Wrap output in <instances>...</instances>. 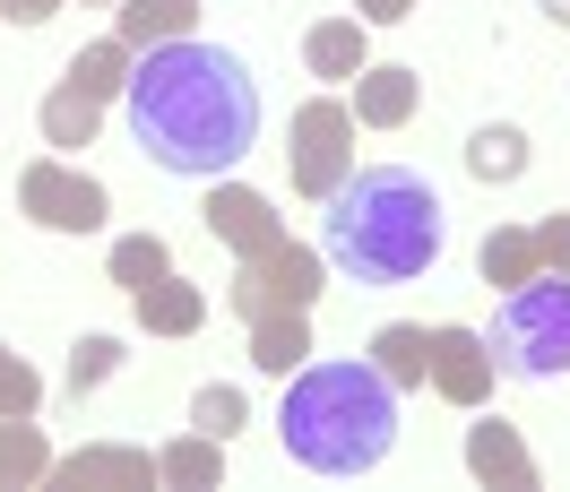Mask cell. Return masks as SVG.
<instances>
[{
  "instance_id": "27",
  "label": "cell",
  "mask_w": 570,
  "mask_h": 492,
  "mask_svg": "<svg viewBox=\"0 0 570 492\" xmlns=\"http://www.w3.org/2000/svg\"><path fill=\"white\" fill-rule=\"evenodd\" d=\"M112 372H121V337H87V346L70 354V397H87V388H105Z\"/></svg>"
},
{
  "instance_id": "10",
  "label": "cell",
  "mask_w": 570,
  "mask_h": 492,
  "mask_svg": "<svg viewBox=\"0 0 570 492\" xmlns=\"http://www.w3.org/2000/svg\"><path fill=\"white\" fill-rule=\"evenodd\" d=\"M43 484H61V492H147V484H165V466L147 450H78V457H52Z\"/></svg>"
},
{
  "instance_id": "25",
  "label": "cell",
  "mask_w": 570,
  "mask_h": 492,
  "mask_svg": "<svg viewBox=\"0 0 570 492\" xmlns=\"http://www.w3.org/2000/svg\"><path fill=\"white\" fill-rule=\"evenodd\" d=\"M250 423V406H243V388H225V381H208L199 397H190V432H216V441H234Z\"/></svg>"
},
{
  "instance_id": "8",
  "label": "cell",
  "mask_w": 570,
  "mask_h": 492,
  "mask_svg": "<svg viewBox=\"0 0 570 492\" xmlns=\"http://www.w3.org/2000/svg\"><path fill=\"white\" fill-rule=\"evenodd\" d=\"M199 216H208V234H216L225 250H234V259H268V250L285 243V216L268 208L259 190H243V181H216Z\"/></svg>"
},
{
  "instance_id": "31",
  "label": "cell",
  "mask_w": 570,
  "mask_h": 492,
  "mask_svg": "<svg viewBox=\"0 0 570 492\" xmlns=\"http://www.w3.org/2000/svg\"><path fill=\"white\" fill-rule=\"evenodd\" d=\"M544 18H553V27H570V0H544Z\"/></svg>"
},
{
  "instance_id": "13",
  "label": "cell",
  "mask_w": 570,
  "mask_h": 492,
  "mask_svg": "<svg viewBox=\"0 0 570 492\" xmlns=\"http://www.w3.org/2000/svg\"><path fill=\"white\" fill-rule=\"evenodd\" d=\"M112 36L130 43V52L181 43V36H199V0H121V9H112Z\"/></svg>"
},
{
  "instance_id": "5",
  "label": "cell",
  "mask_w": 570,
  "mask_h": 492,
  "mask_svg": "<svg viewBox=\"0 0 570 492\" xmlns=\"http://www.w3.org/2000/svg\"><path fill=\"white\" fill-rule=\"evenodd\" d=\"M321 285H328V259H321V250L277 243L268 259H243V268H234L225 303H234L243 319H268V312H312V303H321Z\"/></svg>"
},
{
  "instance_id": "7",
  "label": "cell",
  "mask_w": 570,
  "mask_h": 492,
  "mask_svg": "<svg viewBox=\"0 0 570 492\" xmlns=\"http://www.w3.org/2000/svg\"><path fill=\"white\" fill-rule=\"evenodd\" d=\"M18 208L36 216L43 234H96L112 199H105V181H96V174H78V165H61V156H43V165L18 174Z\"/></svg>"
},
{
  "instance_id": "1",
  "label": "cell",
  "mask_w": 570,
  "mask_h": 492,
  "mask_svg": "<svg viewBox=\"0 0 570 492\" xmlns=\"http://www.w3.org/2000/svg\"><path fill=\"white\" fill-rule=\"evenodd\" d=\"M121 105H130L139 147L165 165V174H181V181L234 174L250 147H259V87H250V70L225 52V43L181 36V43L139 52Z\"/></svg>"
},
{
  "instance_id": "12",
  "label": "cell",
  "mask_w": 570,
  "mask_h": 492,
  "mask_svg": "<svg viewBox=\"0 0 570 492\" xmlns=\"http://www.w3.org/2000/svg\"><path fill=\"white\" fill-rule=\"evenodd\" d=\"M415 105H424V78L415 70H397V61H363V78H355V121L363 130H397V121H415Z\"/></svg>"
},
{
  "instance_id": "24",
  "label": "cell",
  "mask_w": 570,
  "mask_h": 492,
  "mask_svg": "<svg viewBox=\"0 0 570 492\" xmlns=\"http://www.w3.org/2000/svg\"><path fill=\"white\" fill-rule=\"evenodd\" d=\"M165 268H174V250L156 243V234H121V243H112V285H130V294L156 285Z\"/></svg>"
},
{
  "instance_id": "17",
  "label": "cell",
  "mask_w": 570,
  "mask_h": 492,
  "mask_svg": "<svg viewBox=\"0 0 570 492\" xmlns=\"http://www.w3.org/2000/svg\"><path fill=\"white\" fill-rule=\"evenodd\" d=\"M303 61H312V78H363V18H321L312 36H303Z\"/></svg>"
},
{
  "instance_id": "20",
  "label": "cell",
  "mask_w": 570,
  "mask_h": 492,
  "mask_svg": "<svg viewBox=\"0 0 570 492\" xmlns=\"http://www.w3.org/2000/svg\"><path fill=\"white\" fill-rule=\"evenodd\" d=\"M130 70H139V52H130L121 36H105V43H87V52L70 61V87H87L96 105H112V96L130 87Z\"/></svg>"
},
{
  "instance_id": "14",
  "label": "cell",
  "mask_w": 570,
  "mask_h": 492,
  "mask_svg": "<svg viewBox=\"0 0 570 492\" xmlns=\"http://www.w3.org/2000/svg\"><path fill=\"white\" fill-rule=\"evenodd\" d=\"M130 303H139V328H147V337H190V328L208 319V294H199V285H181L174 268H165L156 285H139Z\"/></svg>"
},
{
  "instance_id": "28",
  "label": "cell",
  "mask_w": 570,
  "mask_h": 492,
  "mask_svg": "<svg viewBox=\"0 0 570 492\" xmlns=\"http://www.w3.org/2000/svg\"><path fill=\"white\" fill-rule=\"evenodd\" d=\"M535 259H544L553 277H570V208H553L544 225H535Z\"/></svg>"
},
{
  "instance_id": "19",
  "label": "cell",
  "mask_w": 570,
  "mask_h": 492,
  "mask_svg": "<svg viewBox=\"0 0 570 492\" xmlns=\"http://www.w3.org/2000/svg\"><path fill=\"white\" fill-rule=\"evenodd\" d=\"M96 130H105V105H96L87 87H70V78H61V87L43 96V147H87Z\"/></svg>"
},
{
  "instance_id": "9",
  "label": "cell",
  "mask_w": 570,
  "mask_h": 492,
  "mask_svg": "<svg viewBox=\"0 0 570 492\" xmlns=\"http://www.w3.org/2000/svg\"><path fill=\"white\" fill-rule=\"evenodd\" d=\"M493 346L475 337V328H432V388L450 397V406H484L493 397Z\"/></svg>"
},
{
  "instance_id": "21",
  "label": "cell",
  "mask_w": 570,
  "mask_h": 492,
  "mask_svg": "<svg viewBox=\"0 0 570 492\" xmlns=\"http://www.w3.org/2000/svg\"><path fill=\"white\" fill-rule=\"evenodd\" d=\"M528 277H544L535 225H493V234H484V285H528Z\"/></svg>"
},
{
  "instance_id": "3",
  "label": "cell",
  "mask_w": 570,
  "mask_h": 492,
  "mask_svg": "<svg viewBox=\"0 0 570 492\" xmlns=\"http://www.w3.org/2000/svg\"><path fill=\"white\" fill-rule=\"evenodd\" d=\"M277 441L312 475H372L397 450V388L372 363H303L277 406Z\"/></svg>"
},
{
  "instance_id": "15",
  "label": "cell",
  "mask_w": 570,
  "mask_h": 492,
  "mask_svg": "<svg viewBox=\"0 0 570 492\" xmlns=\"http://www.w3.org/2000/svg\"><path fill=\"white\" fill-rule=\"evenodd\" d=\"M250 363L259 372H303L312 363V312H268V319H250Z\"/></svg>"
},
{
  "instance_id": "26",
  "label": "cell",
  "mask_w": 570,
  "mask_h": 492,
  "mask_svg": "<svg viewBox=\"0 0 570 492\" xmlns=\"http://www.w3.org/2000/svg\"><path fill=\"white\" fill-rule=\"evenodd\" d=\"M36 406H43V381H36V363L0 346V415H36Z\"/></svg>"
},
{
  "instance_id": "23",
  "label": "cell",
  "mask_w": 570,
  "mask_h": 492,
  "mask_svg": "<svg viewBox=\"0 0 570 492\" xmlns=\"http://www.w3.org/2000/svg\"><path fill=\"white\" fill-rule=\"evenodd\" d=\"M165 466V484H181V492H208L216 475H225V441L216 432H190V441H174V450L156 457Z\"/></svg>"
},
{
  "instance_id": "4",
  "label": "cell",
  "mask_w": 570,
  "mask_h": 492,
  "mask_svg": "<svg viewBox=\"0 0 570 492\" xmlns=\"http://www.w3.org/2000/svg\"><path fill=\"white\" fill-rule=\"evenodd\" d=\"M493 363L519 381H562L570 372V277H528L510 285V303L493 312Z\"/></svg>"
},
{
  "instance_id": "2",
  "label": "cell",
  "mask_w": 570,
  "mask_h": 492,
  "mask_svg": "<svg viewBox=\"0 0 570 492\" xmlns=\"http://www.w3.org/2000/svg\"><path fill=\"white\" fill-rule=\"evenodd\" d=\"M450 225L424 174L406 165H355L321 199V259L355 285H415L441 259Z\"/></svg>"
},
{
  "instance_id": "6",
  "label": "cell",
  "mask_w": 570,
  "mask_h": 492,
  "mask_svg": "<svg viewBox=\"0 0 570 492\" xmlns=\"http://www.w3.org/2000/svg\"><path fill=\"white\" fill-rule=\"evenodd\" d=\"M346 174H355V105L346 96H312L294 112V190L328 199Z\"/></svg>"
},
{
  "instance_id": "30",
  "label": "cell",
  "mask_w": 570,
  "mask_h": 492,
  "mask_svg": "<svg viewBox=\"0 0 570 492\" xmlns=\"http://www.w3.org/2000/svg\"><path fill=\"white\" fill-rule=\"evenodd\" d=\"M52 9H61V0H0V18H18V27H43Z\"/></svg>"
},
{
  "instance_id": "11",
  "label": "cell",
  "mask_w": 570,
  "mask_h": 492,
  "mask_svg": "<svg viewBox=\"0 0 570 492\" xmlns=\"http://www.w3.org/2000/svg\"><path fill=\"white\" fill-rule=\"evenodd\" d=\"M466 475L493 492H535V457L528 441H519V423H466Z\"/></svg>"
},
{
  "instance_id": "29",
  "label": "cell",
  "mask_w": 570,
  "mask_h": 492,
  "mask_svg": "<svg viewBox=\"0 0 570 492\" xmlns=\"http://www.w3.org/2000/svg\"><path fill=\"white\" fill-rule=\"evenodd\" d=\"M363 27H397V18H415V0H355Z\"/></svg>"
},
{
  "instance_id": "22",
  "label": "cell",
  "mask_w": 570,
  "mask_h": 492,
  "mask_svg": "<svg viewBox=\"0 0 570 492\" xmlns=\"http://www.w3.org/2000/svg\"><path fill=\"white\" fill-rule=\"evenodd\" d=\"M466 174H475V181H519V174H528V139H519L510 121L475 130V139H466Z\"/></svg>"
},
{
  "instance_id": "16",
  "label": "cell",
  "mask_w": 570,
  "mask_h": 492,
  "mask_svg": "<svg viewBox=\"0 0 570 492\" xmlns=\"http://www.w3.org/2000/svg\"><path fill=\"white\" fill-rule=\"evenodd\" d=\"M372 372H381L390 388H424L432 381V337L406 328V319H390V328L372 337Z\"/></svg>"
},
{
  "instance_id": "18",
  "label": "cell",
  "mask_w": 570,
  "mask_h": 492,
  "mask_svg": "<svg viewBox=\"0 0 570 492\" xmlns=\"http://www.w3.org/2000/svg\"><path fill=\"white\" fill-rule=\"evenodd\" d=\"M43 475H52V450H43L36 415H0V484L27 492V484H43Z\"/></svg>"
}]
</instances>
